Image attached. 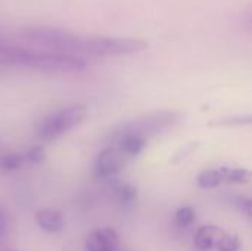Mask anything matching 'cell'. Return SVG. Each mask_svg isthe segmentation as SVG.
<instances>
[{
  "mask_svg": "<svg viewBox=\"0 0 252 251\" xmlns=\"http://www.w3.org/2000/svg\"><path fill=\"white\" fill-rule=\"evenodd\" d=\"M83 58L21 47L0 38V71L10 67H25L44 72H78L86 68Z\"/></svg>",
  "mask_w": 252,
  "mask_h": 251,
  "instance_id": "cell-1",
  "label": "cell"
},
{
  "mask_svg": "<svg viewBox=\"0 0 252 251\" xmlns=\"http://www.w3.org/2000/svg\"><path fill=\"white\" fill-rule=\"evenodd\" d=\"M21 37L50 52L83 58L86 56V37L55 27H30L21 31Z\"/></svg>",
  "mask_w": 252,
  "mask_h": 251,
  "instance_id": "cell-2",
  "label": "cell"
},
{
  "mask_svg": "<svg viewBox=\"0 0 252 251\" xmlns=\"http://www.w3.org/2000/svg\"><path fill=\"white\" fill-rule=\"evenodd\" d=\"M183 120V114L179 111H170V109H162V111H155L145 114L142 117H137L134 120L126 121L120 124L117 129L134 135L146 142H149L152 138H157L159 135H164L170 130H173L176 126H179Z\"/></svg>",
  "mask_w": 252,
  "mask_h": 251,
  "instance_id": "cell-3",
  "label": "cell"
},
{
  "mask_svg": "<svg viewBox=\"0 0 252 251\" xmlns=\"http://www.w3.org/2000/svg\"><path fill=\"white\" fill-rule=\"evenodd\" d=\"M86 117H87L86 105L75 104V105L65 107L43 118V121L37 127V135L44 142L55 141L66 135L77 126H80L86 120Z\"/></svg>",
  "mask_w": 252,
  "mask_h": 251,
  "instance_id": "cell-4",
  "label": "cell"
},
{
  "mask_svg": "<svg viewBox=\"0 0 252 251\" xmlns=\"http://www.w3.org/2000/svg\"><path fill=\"white\" fill-rule=\"evenodd\" d=\"M148 47L145 40L127 37H86V56L108 58L142 52Z\"/></svg>",
  "mask_w": 252,
  "mask_h": 251,
  "instance_id": "cell-5",
  "label": "cell"
},
{
  "mask_svg": "<svg viewBox=\"0 0 252 251\" xmlns=\"http://www.w3.org/2000/svg\"><path fill=\"white\" fill-rule=\"evenodd\" d=\"M193 246L198 251H239L241 240L236 234L221 226L204 225L196 229Z\"/></svg>",
  "mask_w": 252,
  "mask_h": 251,
  "instance_id": "cell-6",
  "label": "cell"
},
{
  "mask_svg": "<svg viewBox=\"0 0 252 251\" xmlns=\"http://www.w3.org/2000/svg\"><path fill=\"white\" fill-rule=\"evenodd\" d=\"M130 158L121 152L117 146H106L102 149L93 161L92 175L96 179H115L128 164Z\"/></svg>",
  "mask_w": 252,
  "mask_h": 251,
  "instance_id": "cell-7",
  "label": "cell"
},
{
  "mask_svg": "<svg viewBox=\"0 0 252 251\" xmlns=\"http://www.w3.org/2000/svg\"><path fill=\"white\" fill-rule=\"evenodd\" d=\"M87 251H124L120 243V235L114 228L103 226L93 229L86 238Z\"/></svg>",
  "mask_w": 252,
  "mask_h": 251,
  "instance_id": "cell-8",
  "label": "cell"
},
{
  "mask_svg": "<svg viewBox=\"0 0 252 251\" xmlns=\"http://www.w3.org/2000/svg\"><path fill=\"white\" fill-rule=\"evenodd\" d=\"M37 225L49 234L61 232L65 228V217L56 209H40L34 215Z\"/></svg>",
  "mask_w": 252,
  "mask_h": 251,
  "instance_id": "cell-9",
  "label": "cell"
},
{
  "mask_svg": "<svg viewBox=\"0 0 252 251\" xmlns=\"http://www.w3.org/2000/svg\"><path fill=\"white\" fill-rule=\"evenodd\" d=\"M223 185H247L252 179V172L245 167H219Z\"/></svg>",
  "mask_w": 252,
  "mask_h": 251,
  "instance_id": "cell-10",
  "label": "cell"
},
{
  "mask_svg": "<svg viewBox=\"0 0 252 251\" xmlns=\"http://www.w3.org/2000/svg\"><path fill=\"white\" fill-rule=\"evenodd\" d=\"M210 127L219 129H238V127H250L252 126V114H233L227 117L214 118L208 123Z\"/></svg>",
  "mask_w": 252,
  "mask_h": 251,
  "instance_id": "cell-11",
  "label": "cell"
},
{
  "mask_svg": "<svg viewBox=\"0 0 252 251\" xmlns=\"http://www.w3.org/2000/svg\"><path fill=\"white\" fill-rule=\"evenodd\" d=\"M196 185H198V188H201L204 191H213V189L220 188L223 185V180H221V175H220L219 167L202 170L196 176Z\"/></svg>",
  "mask_w": 252,
  "mask_h": 251,
  "instance_id": "cell-12",
  "label": "cell"
},
{
  "mask_svg": "<svg viewBox=\"0 0 252 251\" xmlns=\"http://www.w3.org/2000/svg\"><path fill=\"white\" fill-rule=\"evenodd\" d=\"M114 195L115 200L124 207H131L137 201V191L128 183H117L114 186Z\"/></svg>",
  "mask_w": 252,
  "mask_h": 251,
  "instance_id": "cell-13",
  "label": "cell"
},
{
  "mask_svg": "<svg viewBox=\"0 0 252 251\" xmlns=\"http://www.w3.org/2000/svg\"><path fill=\"white\" fill-rule=\"evenodd\" d=\"M25 164L24 154L19 152H7L0 157V170L3 172H15L19 170Z\"/></svg>",
  "mask_w": 252,
  "mask_h": 251,
  "instance_id": "cell-14",
  "label": "cell"
},
{
  "mask_svg": "<svg viewBox=\"0 0 252 251\" xmlns=\"http://www.w3.org/2000/svg\"><path fill=\"white\" fill-rule=\"evenodd\" d=\"M195 222V210L190 206L180 207L174 215V225L180 229H188Z\"/></svg>",
  "mask_w": 252,
  "mask_h": 251,
  "instance_id": "cell-15",
  "label": "cell"
},
{
  "mask_svg": "<svg viewBox=\"0 0 252 251\" xmlns=\"http://www.w3.org/2000/svg\"><path fill=\"white\" fill-rule=\"evenodd\" d=\"M25 163H30V164H40L46 160V152H44V148L41 145H35L32 148H30L25 154Z\"/></svg>",
  "mask_w": 252,
  "mask_h": 251,
  "instance_id": "cell-16",
  "label": "cell"
},
{
  "mask_svg": "<svg viewBox=\"0 0 252 251\" xmlns=\"http://www.w3.org/2000/svg\"><path fill=\"white\" fill-rule=\"evenodd\" d=\"M235 206L241 210V213H244V216L247 219H250L252 222V200L247 197H235Z\"/></svg>",
  "mask_w": 252,
  "mask_h": 251,
  "instance_id": "cell-17",
  "label": "cell"
},
{
  "mask_svg": "<svg viewBox=\"0 0 252 251\" xmlns=\"http://www.w3.org/2000/svg\"><path fill=\"white\" fill-rule=\"evenodd\" d=\"M10 232V217L7 210L0 204V238L7 237Z\"/></svg>",
  "mask_w": 252,
  "mask_h": 251,
  "instance_id": "cell-18",
  "label": "cell"
},
{
  "mask_svg": "<svg viewBox=\"0 0 252 251\" xmlns=\"http://www.w3.org/2000/svg\"><path fill=\"white\" fill-rule=\"evenodd\" d=\"M196 146H198V143H193V142H190V143H186L183 148H180V151L174 155V160H173V163L174 164H177V163H180V161H183L185 158H188L189 155H192L193 152H195V149H196Z\"/></svg>",
  "mask_w": 252,
  "mask_h": 251,
  "instance_id": "cell-19",
  "label": "cell"
},
{
  "mask_svg": "<svg viewBox=\"0 0 252 251\" xmlns=\"http://www.w3.org/2000/svg\"><path fill=\"white\" fill-rule=\"evenodd\" d=\"M247 25H248V27L252 30V15L248 18V19H247Z\"/></svg>",
  "mask_w": 252,
  "mask_h": 251,
  "instance_id": "cell-20",
  "label": "cell"
},
{
  "mask_svg": "<svg viewBox=\"0 0 252 251\" xmlns=\"http://www.w3.org/2000/svg\"><path fill=\"white\" fill-rule=\"evenodd\" d=\"M0 251H13V250H9V249H0Z\"/></svg>",
  "mask_w": 252,
  "mask_h": 251,
  "instance_id": "cell-21",
  "label": "cell"
}]
</instances>
